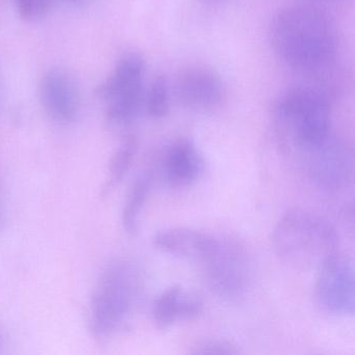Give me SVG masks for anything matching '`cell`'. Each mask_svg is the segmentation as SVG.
Segmentation results:
<instances>
[{
	"label": "cell",
	"mask_w": 355,
	"mask_h": 355,
	"mask_svg": "<svg viewBox=\"0 0 355 355\" xmlns=\"http://www.w3.org/2000/svg\"><path fill=\"white\" fill-rule=\"evenodd\" d=\"M272 46L295 69L315 72L327 67L338 51V33L326 14L309 6H291L271 24Z\"/></svg>",
	"instance_id": "1"
},
{
	"label": "cell",
	"mask_w": 355,
	"mask_h": 355,
	"mask_svg": "<svg viewBox=\"0 0 355 355\" xmlns=\"http://www.w3.org/2000/svg\"><path fill=\"white\" fill-rule=\"evenodd\" d=\"M338 234L325 218L295 209L286 211L272 232V246L276 257L300 271L318 270L338 252Z\"/></svg>",
	"instance_id": "2"
},
{
	"label": "cell",
	"mask_w": 355,
	"mask_h": 355,
	"mask_svg": "<svg viewBox=\"0 0 355 355\" xmlns=\"http://www.w3.org/2000/svg\"><path fill=\"white\" fill-rule=\"evenodd\" d=\"M329 98L319 89L297 87L286 92L275 107V128L284 153L299 151L331 134Z\"/></svg>",
	"instance_id": "3"
},
{
	"label": "cell",
	"mask_w": 355,
	"mask_h": 355,
	"mask_svg": "<svg viewBox=\"0 0 355 355\" xmlns=\"http://www.w3.org/2000/svg\"><path fill=\"white\" fill-rule=\"evenodd\" d=\"M141 278L128 261L110 266L99 279L90 309L91 330L97 338L117 331L130 317L138 301Z\"/></svg>",
	"instance_id": "4"
},
{
	"label": "cell",
	"mask_w": 355,
	"mask_h": 355,
	"mask_svg": "<svg viewBox=\"0 0 355 355\" xmlns=\"http://www.w3.org/2000/svg\"><path fill=\"white\" fill-rule=\"evenodd\" d=\"M294 157L307 178L322 188L336 190L352 182L354 171L352 149L331 134L299 151Z\"/></svg>",
	"instance_id": "5"
},
{
	"label": "cell",
	"mask_w": 355,
	"mask_h": 355,
	"mask_svg": "<svg viewBox=\"0 0 355 355\" xmlns=\"http://www.w3.org/2000/svg\"><path fill=\"white\" fill-rule=\"evenodd\" d=\"M201 267L211 290L224 298L240 296L248 286V254L240 243L232 239H220L215 252Z\"/></svg>",
	"instance_id": "6"
},
{
	"label": "cell",
	"mask_w": 355,
	"mask_h": 355,
	"mask_svg": "<svg viewBox=\"0 0 355 355\" xmlns=\"http://www.w3.org/2000/svg\"><path fill=\"white\" fill-rule=\"evenodd\" d=\"M315 280V298L325 311L344 315L354 313V265L350 257L332 255L318 269Z\"/></svg>",
	"instance_id": "7"
},
{
	"label": "cell",
	"mask_w": 355,
	"mask_h": 355,
	"mask_svg": "<svg viewBox=\"0 0 355 355\" xmlns=\"http://www.w3.org/2000/svg\"><path fill=\"white\" fill-rule=\"evenodd\" d=\"M174 94L184 107L211 110L225 98V85L216 70L194 65L182 70L174 80Z\"/></svg>",
	"instance_id": "8"
},
{
	"label": "cell",
	"mask_w": 355,
	"mask_h": 355,
	"mask_svg": "<svg viewBox=\"0 0 355 355\" xmlns=\"http://www.w3.org/2000/svg\"><path fill=\"white\" fill-rule=\"evenodd\" d=\"M219 240L202 230L173 227L157 232L153 236V244L163 252L202 266L215 252Z\"/></svg>",
	"instance_id": "9"
},
{
	"label": "cell",
	"mask_w": 355,
	"mask_h": 355,
	"mask_svg": "<svg viewBox=\"0 0 355 355\" xmlns=\"http://www.w3.org/2000/svg\"><path fill=\"white\" fill-rule=\"evenodd\" d=\"M39 93L45 111L53 119L69 122L78 115L80 93L67 72L60 69L49 70L41 80Z\"/></svg>",
	"instance_id": "10"
},
{
	"label": "cell",
	"mask_w": 355,
	"mask_h": 355,
	"mask_svg": "<svg viewBox=\"0 0 355 355\" xmlns=\"http://www.w3.org/2000/svg\"><path fill=\"white\" fill-rule=\"evenodd\" d=\"M166 180L175 188L194 184L202 173L203 159L189 139H178L170 145L163 159Z\"/></svg>",
	"instance_id": "11"
},
{
	"label": "cell",
	"mask_w": 355,
	"mask_h": 355,
	"mask_svg": "<svg viewBox=\"0 0 355 355\" xmlns=\"http://www.w3.org/2000/svg\"><path fill=\"white\" fill-rule=\"evenodd\" d=\"M202 301L180 286L164 291L153 306V318L159 330H166L180 320H193L202 311Z\"/></svg>",
	"instance_id": "12"
},
{
	"label": "cell",
	"mask_w": 355,
	"mask_h": 355,
	"mask_svg": "<svg viewBox=\"0 0 355 355\" xmlns=\"http://www.w3.org/2000/svg\"><path fill=\"white\" fill-rule=\"evenodd\" d=\"M144 60L130 53L118 62L110 76L97 87L96 95L103 101H111L123 93L142 86L144 76Z\"/></svg>",
	"instance_id": "13"
},
{
	"label": "cell",
	"mask_w": 355,
	"mask_h": 355,
	"mask_svg": "<svg viewBox=\"0 0 355 355\" xmlns=\"http://www.w3.org/2000/svg\"><path fill=\"white\" fill-rule=\"evenodd\" d=\"M107 120L114 128H125L130 125L141 111L144 109L145 92L143 86L130 92L123 93L110 101Z\"/></svg>",
	"instance_id": "14"
},
{
	"label": "cell",
	"mask_w": 355,
	"mask_h": 355,
	"mask_svg": "<svg viewBox=\"0 0 355 355\" xmlns=\"http://www.w3.org/2000/svg\"><path fill=\"white\" fill-rule=\"evenodd\" d=\"M151 188V178L143 175L135 182L123 209V225L126 232L134 234L138 228L139 217Z\"/></svg>",
	"instance_id": "15"
},
{
	"label": "cell",
	"mask_w": 355,
	"mask_h": 355,
	"mask_svg": "<svg viewBox=\"0 0 355 355\" xmlns=\"http://www.w3.org/2000/svg\"><path fill=\"white\" fill-rule=\"evenodd\" d=\"M137 150H138V141L136 137H126L112 157L109 180L107 182V189L113 188L123 180L124 176L128 174V170L132 167Z\"/></svg>",
	"instance_id": "16"
},
{
	"label": "cell",
	"mask_w": 355,
	"mask_h": 355,
	"mask_svg": "<svg viewBox=\"0 0 355 355\" xmlns=\"http://www.w3.org/2000/svg\"><path fill=\"white\" fill-rule=\"evenodd\" d=\"M144 110L150 117L162 118L169 110V88L165 78L159 76L145 93Z\"/></svg>",
	"instance_id": "17"
},
{
	"label": "cell",
	"mask_w": 355,
	"mask_h": 355,
	"mask_svg": "<svg viewBox=\"0 0 355 355\" xmlns=\"http://www.w3.org/2000/svg\"><path fill=\"white\" fill-rule=\"evenodd\" d=\"M55 0H14L16 10L26 21H36L46 16Z\"/></svg>",
	"instance_id": "18"
},
{
	"label": "cell",
	"mask_w": 355,
	"mask_h": 355,
	"mask_svg": "<svg viewBox=\"0 0 355 355\" xmlns=\"http://www.w3.org/2000/svg\"><path fill=\"white\" fill-rule=\"evenodd\" d=\"M193 354H238L240 350L236 345L226 340H211L202 342L194 347Z\"/></svg>",
	"instance_id": "19"
},
{
	"label": "cell",
	"mask_w": 355,
	"mask_h": 355,
	"mask_svg": "<svg viewBox=\"0 0 355 355\" xmlns=\"http://www.w3.org/2000/svg\"><path fill=\"white\" fill-rule=\"evenodd\" d=\"M68 1H80V0H68Z\"/></svg>",
	"instance_id": "20"
}]
</instances>
